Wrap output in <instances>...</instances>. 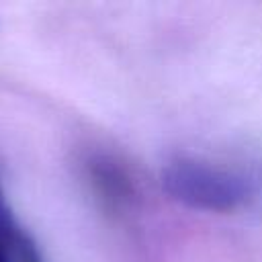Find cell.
I'll return each instance as SVG.
<instances>
[{
  "label": "cell",
  "mask_w": 262,
  "mask_h": 262,
  "mask_svg": "<svg viewBox=\"0 0 262 262\" xmlns=\"http://www.w3.org/2000/svg\"><path fill=\"white\" fill-rule=\"evenodd\" d=\"M162 188L190 209L233 213L258 199L260 176L252 170L178 156L162 168Z\"/></svg>",
  "instance_id": "cell-1"
},
{
  "label": "cell",
  "mask_w": 262,
  "mask_h": 262,
  "mask_svg": "<svg viewBox=\"0 0 262 262\" xmlns=\"http://www.w3.org/2000/svg\"><path fill=\"white\" fill-rule=\"evenodd\" d=\"M86 182L96 201L111 213L131 209L139 196V186L127 162L108 151H92L84 160Z\"/></svg>",
  "instance_id": "cell-2"
},
{
  "label": "cell",
  "mask_w": 262,
  "mask_h": 262,
  "mask_svg": "<svg viewBox=\"0 0 262 262\" xmlns=\"http://www.w3.org/2000/svg\"><path fill=\"white\" fill-rule=\"evenodd\" d=\"M16 260L18 262H43V258H41L35 242L27 233L20 237V242L16 246Z\"/></svg>",
  "instance_id": "cell-4"
},
{
  "label": "cell",
  "mask_w": 262,
  "mask_h": 262,
  "mask_svg": "<svg viewBox=\"0 0 262 262\" xmlns=\"http://www.w3.org/2000/svg\"><path fill=\"white\" fill-rule=\"evenodd\" d=\"M23 235H25V231H20L14 237L0 233V262H14V258H16V246H18V242H20Z\"/></svg>",
  "instance_id": "cell-5"
},
{
  "label": "cell",
  "mask_w": 262,
  "mask_h": 262,
  "mask_svg": "<svg viewBox=\"0 0 262 262\" xmlns=\"http://www.w3.org/2000/svg\"><path fill=\"white\" fill-rule=\"evenodd\" d=\"M23 229L20 225L16 223L14 215H12V209L6 201V194H4V188H2V182H0V233L4 235H18Z\"/></svg>",
  "instance_id": "cell-3"
}]
</instances>
